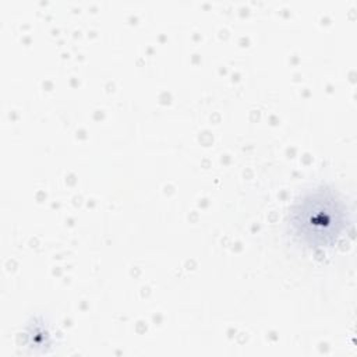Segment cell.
I'll use <instances>...</instances> for the list:
<instances>
[{
	"instance_id": "cell-1",
	"label": "cell",
	"mask_w": 357,
	"mask_h": 357,
	"mask_svg": "<svg viewBox=\"0 0 357 357\" xmlns=\"http://www.w3.org/2000/svg\"><path fill=\"white\" fill-rule=\"evenodd\" d=\"M321 202L322 198L318 197L315 199V205L318 211H310L308 208L298 215V220L296 222V225L298 226V233H301L303 230H305L307 227L312 226V230H310L305 237L310 238L311 233L314 231V237L312 241L317 245H321L324 243H326L329 238H333V231L337 234L342 229L343 225V216H344V211L340 209L337 206V202L335 199V202L331 204V206L328 208L326 212L321 211Z\"/></svg>"
}]
</instances>
